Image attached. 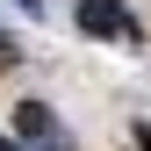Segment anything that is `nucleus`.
I'll return each instance as SVG.
<instances>
[{"label":"nucleus","instance_id":"1","mask_svg":"<svg viewBox=\"0 0 151 151\" xmlns=\"http://www.w3.org/2000/svg\"><path fill=\"white\" fill-rule=\"evenodd\" d=\"M14 137L36 144V151H72V137L58 129V115H50L43 101H22V108H14Z\"/></svg>","mask_w":151,"mask_h":151},{"label":"nucleus","instance_id":"5","mask_svg":"<svg viewBox=\"0 0 151 151\" xmlns=\"http://www.w3.org/2000/svg\"><path fill=\"white\" fill-rule=\"evenodd\" d=\"M14 7H29V14H43V0H14Z\"/></svg>","mask_w":151,"mask_h":151},{"label":"nucleus","instance_id":"4","mask_svg":"<svg viewBox=\"0 0 151 151\" xmlns=\"http://www.w3.org/2000/svg\"><path fill=\"white\" fill-rule=\"evenodd\" d=\"M137 151H151V122H137Z\"/></svg>","mask_w":151,"mask_h":151},{"label":"nucleus","instance_id":"2","mask_svg":"<svg viewBox=\"0 0 151 151\" xmlns=\"http://www.w3.org/2000/svg\"><path fill=\"white\" fill-rule=\"evenodd\" d=\"M79 29L86 36H122V43H137V22H129V7H122V0H79Z\"/></svg>","mask_w":151,"mask_h":151},{"label":"nucleus","instance_id":"3","mask_svg":"<svg viewBox=\"0 0 151 151\" xmlns=\"http://www.w3.org/2000/svg\"><path fill=\"white\" fill-rule=\"evenodd\" d=\"M14 58H22V50H14V36H0V72H14Z\"/></svg>","mask_w":151,"mask_h":151},{"label":"nucleus","instance_id":"6","mask_svg":"<svg viewBox=\"0 0 151 151\" xmlns=\"http://www.w3.org/2000/svg\"><path fill=\"white\" fill-rule=\"evenodd\" d=\"M0 151H22V144H14V137H0Z\"/></svg>","mask_w":151,"mask_h":151}]
</instances>
